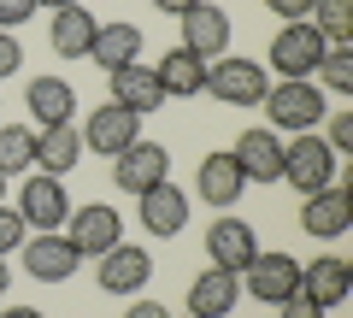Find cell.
I'll use <instances>...</instances> for the list:
<instances>
[{
    "label": "cell",
    "mask_w": 353,
    "mask_h": 318,
    "mask_svg": "<svg viewBox=\"0 0 353 318\" xmlns=\"http://www.w3.org/2000/svg\"><path fill=\"white\" fill-rule=\"evenodd\" d=\"M18 65H24V48L12 41V30H0V83H6V77H12Z\"/></svg>",
    "instance_id": "4dcf8cb0"
},
{
    "label": "cell",
    "mask_w": 353,
    "mask_h": 318,
    "mask_svg": "<svg viewBox=\"0 0 353 318\" xmlns=\"http://www.w3.org/2000/svg\"><path fill=\"white\" fill-rule=\"evenodd\" d=\"M30 166H36V130L6 124L0 130V171H6V177H24Z\"/></svg>",
    "instance_id": "4316f807"
},
{
    "label": "cell",
    "mask_w": 353,
    "mask_h": 318,
    "mask_svg": "<svg viewBox=\"0 0 353 318\" xmlns=\"http://www.w3.org/2000/svg\"><path fill=\"white\" fill-rule=\"evenodd\" d=\"M124 318H171V312H165V306L159 301H136V306H130V312Z\"/></svg>",
    "instance_id": "e575fe53"
},
{
    "label": "cell",
    "mask_w": 353,
    "mask_h": 318,
    "mask_svg": "<svg viewBox=\"0 0 353 318\" xmlns=\"http://www.w3.org/2000/svg\"><path fill=\"white\" fill-rule=\"evenodd\" d=\"M65 242L77 248V254H94L101 259L106 248L124 242V230H118V206H77L71 212V236Z\"/></svg>",
    "instance_id": "2e32d148"
},
{
    "label": "cell",
    "mask_w": 353,
    "mask_h": 318,
    "mask_svg": "<svg viewBox=\"0 0 353 318\" xmlns=\"http://www.w3.org/2000/svg\"><path fill=\"white\" fill-rule=\"evenodd\" d=\"M112 183L124 195H148L153 183H171V153L159 141H130L124 153H112Z\"/></svg>",
    "instance_id": "5b68a950"
},
{
    "label": "cell",
    "mask_w": 353,
    "mask_h": 318,
    "mask_svg": "<svg viewBox=\"0 0 353 318\" xmlns=\"http://www.w3.org/2000/svg\"><path fill=\"white\" fill-rule=\"evenodd\" d=\"M206 89L230 106H259L265 89H271V77H265L259 59H236V53H218L206 59Z\"/></svg>",
    "instance_id": "3957f363"
},
{
    "label": "cell",
    "mask_w": 353,
    "mask_h": 318,
    "mask_svg": "<svg viewBox=\"0 0 353 318\" xmlns=\"http://www.w3.org/2000/svg\"><path fill=\"white\" fill-rule=\"evenodd\" d=\"M301 295H312L318 306H336V301H347L353 295V271H347V259L341 254H318L312 266H301Z\"/></svg>",
    "instance_id": "d6986e66"
},
{
    "label": "cell",
    "mask_w": 353,
    "mask_h": 318,
    "mask_svg": "<svg viewBox=\"0 0 353 318\" xmlns=\"http://www.w3.org/2000/svg\"><path fill=\"white\" fill-rule=\"evenodd\" d=\"M77 159H83V130H71V124H41L36 130V166L48 177H65Z\"/></svg>",
    "instance_id": "603a6c76"
},
{
    "label": "cell",
    "mask_w": 353,
    "mask_h": 318,
    "mask_svg": "<svg viewBox=\"0 0 353 318\" xmlns=\"http://www.w3.org/2000/svg\"><path fill=\"white\" fill-rule=\"evenodd\" d=\"M183 48L201 53V59H218L230 48V12L212 6V0H194L189 12H183Z\"/></svg>",
    "instance_id": "7c38bea8"
},
{
    "label": "cell",
    "mask_w": 353,
    "mask_h": 318,
    "mask_svg": "<svg viewBox=\"0 0 353 318\" xmlns=\"http://www.w3.org/2000/svg\"><path fill=\"white\" fill-rule=\"evenodd\" d=\"M194 189H201V201L206 206H236L241 201V189H248V177H241V166H236V153H206L201 159V171H194Z\"/></svg>",
    "instance_id": "9a60e30c"
},
{
    "label": "cell",
    "mask_w": 353,
    "mask_h": 318,
    "mask_svg": "<svg viewBox=\"0 0 353 318\" xmlns=\"http://www.w3.org/2000/svg\"><path fill=\"white\" fill-rule=\"evenodd\" d=\"M136 53H141V30L136 24H101L94 30V48H88V59L101 65V71H118V65H136Z\"/></svg>",
    "instance_id": "cb8c5ba5"
},
{
    "label": "cell",
    "mask_w": 353,
    "mask_h": 318,
    "mask_svg": "<svg viewBox=\"0 0 353 318\" xmlns=\"http://www.w3.org/2000/svg\"><path fill=\"white\" fill-rule=\"evenodd\" d=\"M241 289H248L253 301L283 306L294 289H301V259L294 254H253V266L241 271Z\"/></svg>",
    "instance_id": "52a82bcc"
},
{
    "label": "cell",
    "mask_w": 353,
    "mask_h": 318,
    "mask_svg": "<svg viewBox=\"0 0 353 318\" xmlns=\"http://www.w3.org/2000/svg\"><path fill=\"white\" fill-rule=\"evenodd\" d=\"M265 118H271V124L277 130H294V136H301V130H318L324 124V89H318L312 77H283V83H271V89H265Z\"/></svg>",
    "instance_id": "6da1fadb"
},
{
    "label": "cell",
    "mask_w": 353,
    "mask_h": 318,
    "mask_svg": "<svg viewBox=\"0 0 353 318\" xmlns=\"http://www.w3.org/2000/svg\"><path fill=\"white\" fill-rule=\"evenodd\" d=\"M206 254H212V266L218 271H248L253 266V254H259V242H253V230L241 224V218H218L212 230H206Z\"/></svg>",
    "instance_id": "e0dca14e"
},
{
    "label": "cell",
    "mask_w": 353,
    "mask_h": 318,
    "mask_svg": "<svg viewBox=\"0 0 353 318\" xmlns=\"http://www.w3.org/2000/svg\"><path fill=\"white\" fill-rule=\"evenodd\" d=\"M236 166H241V177L248 183H283V141H277V130H241L236 136Z\"/></svg>",
    "instance_id": "9c48e42d"
},
{
    "label": "cell",
    "mask_w": 353,
    "mask_h": 318,
    "mask_svg": "<svg viewBox=\"0 0 353 318\" xmlns=\"http://www.w3.org/2000/svg\"><path fill=\"white\" fill-rule=\"evenodd\" d=\"M283 183H294L301 195H318L336 183V153L318 130H301L294 141H283Z\"/></svg>",
    "instance_id": "7a4b0ae2"
},
{
    "label": "cell",
    "mask_w": 353,
    "mask_h": 318,
    "mask_svg": "<svg viewBox=\"0 0 353 318\" xmlns=\"http://www.w3.org/2000/svg\"><path fill=\"white\" fill-rule=\"evenodd\" d=\"M6 283H12V271H6V254H0V295H6Z\"/></svg>",
    "instance_id": "74e56055"
},
{
    "label": "cell",
    "mask_w": 353,
    "mask_h": 318,
    "mask_svg": "<svg viewBox=\"0 0 353 318\" xmlns=\"http://www.w3.org/2000/svg\"><path fill=\"white\" fill-rule=\"evenodd\" d=\"M153 71H159V89L171 95V101H194V95L206 89V59L189 53V48H171Z\"/></svg>",
    "instance_id": "7402d4cb"
},
{
    "label": "cell",
    "mask_w": 353,
    "mask_h": 318,
    "mask_svg": "<svg viewBox=\"0 0 353 318\" xmlns=\"http://www.w3.org/2000/svg\"><path fill=\"white\" fill-rule=\"evenodd\" d=\"M301 230L312 242H336L353 230V189L347 183H330L318 195H301Z\"/></svg>",
    "instance_id": "277c9868"
},
{
    "label": "cell",
    "mask_w": 353,
    "mask_h": 318,
    "mask_svg": "<svg viewBox=\"0 0 353 318\" xmlns=\"http://www.w3.org/2000/svg\"><path fill=\"white\" fill-rule=\"evenodd\" d=\"M0 201H6V171H0Z\"/></svg>",
    "instance_id": "ab89813d"
},
{
    "label": "cell",
    "mask_w": 353,
    "mask_h": 318,
    "mask_svg": "<svg viewBox=\"0 0 353 318\" xmlns=\"http://www.w3.org/2000/svg\"><path fill=\"white\" fill-rule=\"evenodd\" d=\"M283 318H324V306H318L312 295H301V289H294L289 301H283Z\"/></svg>",
    "instance_id": "1f68e13d"
},
{
    "label": "cell",
    "mask_w": 353,
    "mask_h": 318,
    "mask_svg": "<svg viewBox=\"0 0 353 318\" xmlns=\"http://www.w3.org/2000/svg\"><path fill=\"white\" fill-rule=\"evenodd\" d=\"M94 30H101V18H94L83 0H77V6H59V12H53L48 41H53V53H59V59H88V48H94Z\"/></svg>",
    "instance_id": "ac0fdd59"
},
{
    "label": "cell",
    "mask_w": 353,
    "mask_h": 318,
    "mask_svg": "<svg viewBox=\"0 0 353 318\" xmlns=\"http://www.w3.org/2000/svg\"><path fill=\"white\" fill-rule=\"evenodd\" d=\"M36 6H48V12H59V6H77V0H36Z\"/></svg>",
    "instance_id": "f35d334b"
},
{
    "label": "cell",
    "mask_w": 353,
    "mask_h": 318,
    "mask_svg": "<svg viewBox=\"0 0 353 318\" xmlns=\"http://www.w3.org/2000/svg\"><path fill=\"white\" fill-rule=\"evenodd\" d=\"M318 89L324 95H353V41H341V48H324V59H318Z\"/></svg>",
    "instance_id": "83f0119b"
},
{
    "label": "cell",
    "mask_w": 353,
    "mask_h": 318,
    "mask_svg": "<svg viewBox=\"0 0 353 318\" xmlns=\"http://www.w3.org/2000/svg\"><path fill=\"white\" fill-rule=\"evenodd\" d=\"M265 6H271L277 18H289V24H294V18H306V12H312V0H265Z\"/></svg>",
    "instance_id": "836d02e7"
},
{
    "label": "cell",
    "mask_w": 353,
    "mask_h": 318,
    "mask_svg": "<svg viewBox=\"0 0 353 318\" xmlns=\"http://www.w3.org/2000/svg\"><path fill=\"white\" fill-rule=\"evenodd\" d=\"M24 101H30V112H36V124H71V112H77V95H71L65 77H36Z\"/></svg>",
    "instance_id": "d4e9b609"
},
{
    "label": "cell",
    "mask_w": 353,
    "mask_h": 318,
    "mask_svg": "<svg viewBox=\"0 0 353 318\" xmlns=\"http://www.w3.org/2000/svg\"><path fill=\"white\" fill-rule=\"evenodd\" d=\"M0 318H41V312H36V306H6Z\"/></svg>",
    "instance_id": "8d00e7d4"
},
{
    "label": "cell",
    "mask_w": 353,
    "mask_h": 318,
    "mask_svg": "<svg viewBox=\"0 0 353 318\" xmlns=\"http://www.w3.org/2000/svg\"><path fill=\"white\" fill-rule=\"evenodd\" d=\"M324 48H330V41L318 36L306 18H294V24H283L277 41H271V71H277V77H312L318 59H324Z\"/></svg>",
    "instance_id": "8992f818"
},
{
    "label": "cell",
    "mask_w": 353,
    "mask_h": 318,
    "mask_svg": "<svg viewBox=\"0 0 353 318\" xmlns=\"http://www.w3.org/2000/svg\"><path fill=\"white\" fill-rule=\"evenodd\" d=\"M330 118V153H336V159H341V153H353V112H324Z\"/></svg>",
    "instance_id": "f1b7e54d"
},
{
    "label": "cell",
    "mask_w": 353,
    "mask_h": 318,
    "mask_svg": "<svg viewBox=\"0 0 353 318\" xmlns=\"http://www.w3.org/2000/svg\"><path fill=\"white\" fill-rule=\"evenodd\" d=\"M18 218L36 224V230H59L65 218H71V195H65V183L48 177V171L24 177V206H18Z\"/></svg>",
    "instance_id": "8fae6325"
},
{
    "label": "cell",
    "mask_w": 353,
    "mask_h": 318,
    "mask_svg": "<svg viewBox=\"0 0 353 318\" xmlns=\"http://www.w3.org/2000/svg\"><path fill=\"white\" fill-rule=\"evenodd\" d=\"M30 12H36V0H0V30H12V24H24Z\"/></svg>",
    "instance_id": "d6a6232c"
},
{
    "label": "cell",
    "mask_w": 353,
    "mask_h": 318,
    "mask_svg": "<svg viewBox=\"0 0 353 318\" xmlns=\"http://www.w3.org/2000/svg\"><path fill=\"white\" fill-rule=\"evenodd\" d=\"M306 24H312L318 36L330 41V48H341V41L353 36V0H312V12H306Z\"/></svg>",
    "instance_id": "484cf974"
},
{
    "label": "cell",
    "mask_w": 353,
    "mask_h": 318,
    "mask_svg": "<svg viewBox=\"0 0 353 318\" xmlns=\"http://www.w3.org/2000/svg\"><path fill=\"white\" fill-rule=\"evenodd\" d=\"M136 201H141V224H148L153 236H176V230L189 224V195L176 189V183H153Z\"/></svg>",
    "instance_id": "44dd1931"
},
{
    "label": "cell",
    "mask_w": 353,
    "mask_h": 318,
    "mask_svg": "<svg viewBox=\"0 0 353 318\" xmlns=\"http://www.w3.org/2000/svg\"><path fill=\"white\" fill-rule=\"evenodd\" d=\"M24 248V218L18 206H0V254H18Z\"/></svg>",
    "instance_id": "f546056e"
},
{
    "label": "cell",
    "mask_w": 353,
    "mask_h": 318,
    "mask_svg": "<svg viewBox=\"0 0 353 318\" xmlns=\"http://www.w3.org/2000/svg\"><path fill=\"white\" fill-rule=\"evenodd\" d=\"M153 6H159L165 18H183V12H189V6H194V0H153Z\"/></svg>",
    "instance_id": "d590c367"
},
{
    "label": "cell",
    "mask_w": 353,
    "mask_h": 318,
    "mask_svg": "<svg viewBox=\"0 0 353 318\" xmlns=\"http://www.w3.org/2000/svg\"><path fill=\"white\" fill-rule=\"evenodd\" d=\"M106 83H112V101L130 106L136 118H148V112L165 106V89H159V71L153 65H118V71H106Z\"/></svg>",
    "instance_id": "5bb4252c"
},
{
    "label": "cell",
    "mask_w": 353,
    "mask_h": 318,
    "mask_svg": "<svg viewBox=\"0 0 353 318\" xmlns=\"http://www.w3.org/2000/svg\"><path fill=\"white\" fill-rule=\"evenodd\" d=\"M148 277H153V259L141 254V248H130V242L106 248L101 266H94V283H101L106 295H136V289H148Z\"/></svg>",
    "instance_id": "30bf717a"
},
{
    "label": "cell",
    "mask_w": 353,
    "mask_h": 318,
    "mask_svg": "<svg viewBox=\"0 0 353 318\" xmlns=\"http://www.w3.org/2000/svg\"><path fill=\"white\" fill-rule=\"evenodd\" d=\"M77 266H83V254L65 236H53V230H41L36 242H24V271L36 283H65V277H77Z\"/></svg>",
    "instance_id": "4fadbf2b"
},
{
    "label": "cell",
    "mask_w": 353,
    "mask_h": 318,
    "mask_svg": "<svg viewBox=\"0 0 353 318\" xmlns=\"http://www.w3.org/2000/svg\"><path fill=\"white\" fill-rule=\"evenodd\" d=\"M130 141H141V118L130 112V106H118V101H106L101 112H88V124H83V148H94V153H124Z\"/></svg>",
    "instance_id": "ba28073f"
},
{
    "label": "cell",
    "mask_w": 353,
    "mask_h": 318,
    "mask_svg": "<svg viewBox=\"0 0 353 318\" xmlns=\"http://www.w3.org/2000/svg\"><path fill=\"white\" fill-rule=\"evenodd\" d=\"M241 301V277L236 271H201V277L189 283V318H224L230 306Z\"/></svg>",
    "instance_id": "ffe728a7"
}]
</instances>
